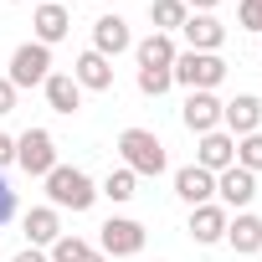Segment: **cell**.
I'll use <instances>...</instances> for the list:
<instances>
[{
  "instance_id": "cell-1",
  "label": "cell",
  "mask_w": 262,
  "mask_h": 262,
  "mask_svg": "<svg viewBox=\"0 0 262 262\" xmlns=\"http://www.w3.org/2000/svg\"><path fill=\"white\" fill-rule=\"evenodd\" d=\"M93 201H98V185H93L88 170L57 165L47 175V206H57V211H93Z\"/></svg>"
},
{
  "instance_id": "cell-2",
  "label": "cell",
  "mask_w": 262,
  "mask_h": 262,
  "mask_svg": "<svg viewBox=\"0 0 262 262\" xmlns=\"http://www.w3.org/2000/svg\"><path fill=\"white\" fill-rule=\"evenodd\" d=\"M170 77L185 93H216L226 82V62H221V52H180L175 67H170Z\"/></svg>"
},
{
  "instance_id": "cell-3",
  "label": "cell",
  "mask_w": 262,
  "mask_h": 262,
  "mask_svg": "<svg viewBox=\"0 0 262 262\" xmlns=\"http://www.w3.org/2000/svg\"><path fill=\"white\" fill-rule=\"evenodd\" d=\"M118 155H123V170H134V175H165V165H170L155 128H123Z\"/></svg>"
},
{
  "instance_id": "cell-4",
  "label": "cell",
  "mask_w": 262,
  "mask_h": 262,
  "mask_svg": "<svg viewBox=\"0 0 262 262\" xmlns=\"http://www.w3.org/2000/svg\"><path fill=\"white\" fill-rule=\"evenodd\" d=\"M6 77H11L16 93H21V88H41V82L52 77V47H41V41H21V47L11 52Z\"/></svg>"
},
{
  "instance_id": "cell-5",
  "label": "cell",
  "mask_w": 262,
  "mask_h": 262,
  "mask_svg": "<svg viewBox=\"0 0 262 262\" xmlns=\"http://www.w3.org/2000/svg\"><path fill=\"white\" fill-rule=\"evenodd\" d=\"M103 236H98V252L113 262V257H139L144 252V221H134V216H108L103 226H98Z\"/></svg>"
},
{
  "instance_id": "cell-6",
  "label": "cell",
  "mask_w": 262,
  "mask_h": 262,
  "mask_svg": "<svg viewBox=\"0 0 262 262\" xmlns=\"http://www.w3.org/2000/svg\"><path fill=\"white\" fill-rule=\"evenodd\" d=\"M16 165L36 180H47L57 170V139L47 134V128H26V134H16Z\"/></svg>"
},
{
  "instance_id": "cell-7",
  "label": "cell",
  "mask_w": 262,
  "mask_h": 262,
  "mask_svg": "<svg viewBox=\"0 0 262 262\" xmlns=\"http://www.w3.org/2000/svg\"><path fill=\"white\" fill-rule=\"evenodd\" d=\"M221 128H226L231 139L257 134V128H262V98L257 93H236L231 103H221Z\"/></svg>"
},
{
  "instance_id": "cell-8",
  "label": "cell",
  "mask_w": 262,
  "mask_h": 262,
  "mask_svg": "<svg viewBox=\"0 0 262 262\" xmlns=\"http://www.w3.org/2000/svg\"><path fill=\"white\" fill-rule=\"evenodd\" d=\"M252 201H257V175H252V170L231 165V170L216 175V206H226V211H247Z\"/></svg>"
},
{
  "instance_id": "cell-9",
  "label": "cell",
  "mask_w": 262,
  "mask_h": 262,
  "mask_svg": "<svg viewBox=\"0 0 262 262\" xmlns=\"http://www.w3.org/2000/svg\"><path fill=\"white\" fill-rule=\"evenodd\" d=\"M128 47H134V31H128V21H123L118 11L93 21V52H98V57H108V62H113V57H118V52H128Z\"/></svg>"
},
{
  "instance_id": "cell-10",
  "label": "cell",
  "mask_w": 262,
  "mask_h": 262,
  "mask_svg": "<svg viewBox=\"0 0 262 262\" xmlns=\"http://www.w3.org/2000/svg\"><path fill=\"white\" fill-rule=\"evenodd\" d=\"M195 165L211 170V175L231 170V165H236V139L226 134V128H211V134H201V144H195Z\"/></svg>"
},
{
  "instance_id": "cell-11",
  "label": "cell",
  "mask_w": 262,
  "mask_h": 262,
  "mask_svg": "<svg viewBox=\"0 0 262 262\" xmlns=\"http://www.w3.org/2000/svg\"><path fill=\"white\" fill-rule=\"evenodd\" d=\"M226 221H231V211L226 206H216V201H206V206H195L190 211V242H201V247H216V242H226Z\"/></svg>"
},
{
  "instance_id": "cell-12",
  "label": "cell",
  "mask_w": 262,
  "mask_h": 262,
  "mask_svg": "<svg viewBox=\"0 0 262 262\" xmlns=\"http://www.w3.org/2000/svg\"><path fill=\"white\" fill-rule=\"evenodd\" d=\"M180 36H185V52H221V41H226V26H221L216 16H201V11H190V16H185V26H180Z\"/></svg>"
},
{
  "instance_id": "cell-13",
  "label": "cell",
  "mask_w": 262,
  "mask_h": 262,
  "mask_svg": "<svg viewBox=\"0 0 262 262\" xmlns=\"http://www.w3.org/2000/svg\"><path fill=\"white\" fill-rule=\"evenodd\" d=\"M31 31H36V41H41V47H57V41L72 31L67 6H62V0H41V6H36V16H31Z\"/></svg>"
},
{
  "instance_id": "cell-14",
  "label": "cell",
  "mask_w": 262,
  "mask_h": 262,
  "mask_svg": "<svg viewBox=\"0 0 262 262\" xmlns=\"http://www.w3.org/2000/svg\"><path fill=\"white\" fill-rule=\"evenodd\" d=\"M180 118H185L190 134L201 139V134H211V128H221V98L216 93H190L185 108H180Z\"/></svg>"
},
{
  "instance_id": "cell-15",
  "label": "cell",
  "mask_w": 262,
  "mask_h": 262,
  "mask_svg": "<svg viewBox=\"0 0 262 262\" xmlns=\"http://www.w3.org/2000/svg\"><path fill=\"white\" fill-rule=\"evenodd\" d=\"M175 195L195 211V206L216 201V175H211V170H201V165H185V170H175Z\"/></svg>"
},
{
  "instance_id": "cell-16",
  "label": "cell",
  "mask_w": 262,
  "mask_h": 262,
  "mask_svg": "<svg viewBox=\"0 0 262 262\" xmlns=\"http://www.w3.org/2000/svg\"><path fill=\"white\" fill-rule=\"evenodd\" d=\"M72 82H77L82 93H108V88H113V62L98 57V52H82V57L72 62Z\"/></svg>"
},
{
  "instance_id": "cell-17",
  "label": "cell",
  "mask_w": 262,
  "mask_h": 262,
  "mask_svg": "<svg viewBox=\"0 0 262 262\" xmlns=\"http://www.w3.org/2000/svg\"><path fill=\"white\" fill-rule=\"evenodd\" d=\"M41 93H47V108L62 113V118H72V113L82 108V88L72 82V72H52V77L41 82Z\"/></svg>"
},
{
  "instance_id": "cell-18",
  "label": "cell",
  "mask_w": 262,
  "mask_h": 262,
  "mask_svg": "<svg viewBox=\"0 0 262 262\" xmlns=\"http://www.w3.org/2000/svg\"><path fill=\"white\" fill-rule=\"evenodd\" d=\"M21 226H26V247H52L62 236V211L57 206H31Z\"/></svg>"
},
{
  "instance_id": "cell-19",
  "label": "cell",
  "mask_w": 262,
  "mask_h": 262,
  "mask_svg": "<svg viewBox=\"0 0 262 262\" xmlns=\"http://www.w3.org/2000/svg\"><path fill=\"white\" fill-rule=\"evenodd\" d=\"M226 242H231V252H236V257H252V252H262V216H252V211H236V216L226 221Z\"/></svg>"
},
{
  "instance_id": "cell-20",
  "label": "cell",
  "mask_w": 262,
  "mask_h": 262,
  "mask_svg": "<svg viewBox=\"0 0 262 262\" xmlns=\"http://www.w3.org/2000/svg\"><path fill=\"white\" fill-rule=\"evenodd\" d=\"M134 57H139V67H175L180 47H175V36H165V31H149L144 41H134Z\"/></svg>"
},
{
  "instance_id": "cell-21",
  "label": "cell",
  "mask_w": 262,
  "mask_h": 262,
  "mask_svg": "<svg viewBox=\"0 0 262 262\" xmlns=\"http://www.w3.org/2000/svg\"><path fill=\"white\" fill-rule=\"evenodd\" d=\"M98 195H108L113 206H123V201H134V195H139V175L118 165V170H108V175H103V185H98Z\"/></svg>"
},
{
  "instance_id": "cell-22",
  "label": "cell",
  "mask_w": 262,
  "mask_h": 262,
  "mask_svg": "<svg viewBox=\"0 0 262 262\" xmlns=\"http://www.w3.org/2000/svg\"><path fill=\"white\" fill-rule=\"evenodd\" d=\"M185 0H149V21H155V31H165V36H175L180 26H185Z\"/></svg>"
},
{
  "instance_id": "cell-23",
  "label": "cell",
  "mask_w": 262,
  "mask_h": 262,
  "mask_svg": "<svg viewBox=\"0 0 262 262\" xmlns=\"http://www.w3.org/2000/svg\"><path fill=\"white\" fill-rule=\"evenodd\" d=\"M88 252H93V247H88V242H82L77 231H62V236H57V242L47 247V262H82Z\"/></svg>"
},
{
  "instance_id": "cell-24",
  "label": "cell",
  "mask_w": 262,
  "mask_h": 262,
  "mask_svg": "<svg viewBox=\"0 0 262 262\" xmlns=\"http://www.w3.org/2000/svg\"><path fill=\"white\" fill-rule=\"evenodd\" d=\"M170 88H175L170 67H139V93H144V98H165Z\"/></svg>"
},
{
  "instance_id": "cell-25",
  "label": "cell",
  "mask_w": 262,
  "mask_h": 262,
  "mask_svg": "<svg viewBox=\"0 0 262 262\" xmlns=\"http://www.w3.org/2000/svg\"><path fill=\"white\" fill-rule=\"evenodd\" d=\"M236 165L242 170H262V128H257V134H247V139H236Z\"/></svg>"
},
{
  "instance_id": "cell-26",
  "label": "cell",
  "mask_w": 262,
  "mask_h": 262,
  "mask_svg": "<svg viewBox=\"0 0 262 262\" xmlns=\"http://www.w3.org/2000/svg\"><path fill=\"white\" fill-rule=\"evenodd\" d=\"M236 21H242V31H257V36H262V0H242V6H236Z\"/></svg>"
},
{
  "instance_id": "cell-27",
  "label": "cell",
  "mask_w": 262,
  "mask_h": 262,
  "mask_svg": "<svg viewBox=\"0 0 262 262\" xmlns=\"http://www.w3.org/2000/svg\"><path fill=\"white\" fill-rule=\"evenodd\" d=\"M11 216H16V190H11V180H6V175H0V226H6Z\"/></svg>"
},
{
  "instance_id": "cell-28",
  "label": "cell",
  "mask_w": 262,
  "mask_h": 262,
  "mask_svg": "<svg viewBox=\"0 0 262 262\" xmlns=\"http://www.w3.org/2000/svg\"><path fill=\"white\" fill-rule=\"evenodd\" d=\"M6 113H16V88H11V77H0V118Z\"/></svg>"
},
{
  "instance_id": "cell-29",
  "label": "cell",
  "mask_w": 262,
  "mask_h": 262,
  "mask_svg": "<svg viewBox=\"0 0 262 262\" xmlns=\"http://www.w3.org/2000/svg\"><path fill=\"white\" fill-rule=\"evenodd\" d=\"M16 165V134H0V170Z\"/></svg>"
},
{
  "instance_id": "cell-30",
  "label": "cell",
  "mask_w": 262,
  "mask_h": 262,
  "mask_svg": "<svg viewBox=\"0 0 262 262\" xmlns=\"http://www.w3.org/2000/svg\"><path fill=\"white\" fill-rule=\"evenodd\" d=\"M11 262H47V252H41V247H26V252H16Z\"/></svg>"
},
{
  "instance_id": "cell-31",
  "label": "cell",
  "mask_w": 262,
  "mask_h": 262,
  "mask_svg": "<svg viewBox=\"0 0 262 262\" xmlns=\"http://www.w3.org/2000/svg\"><path fill=\"white\" fill-rule=\"evenodd\" d=\"M216 6H221V0H185V11H201V16H211Z\"/></svg>"
},
{
  "instance_id": "cell-32",
  "label": "cell",
  "mask_w": 262,
  "mask_h": 262,
  "mask_svg": "<svg viewBox=\"0 0 262 262\" xmlns=\"http://www.w3.org/2000/svg\"><path fill=\"white\" fill-rule=\"evenodd\" d=\"M82 262H108V257H103V252H88V257H82Z\"/></svg>"
},
{
  "instance_id": "cell-33",
  "label": "cell",
  "mask_w": 262,
  "mask_h": 262,
  "mask_svg": "<svg viewBox=\"0 0 262 262\" xmlns=\"http://www.w3.org/2000/svg\"><path fill=\"white\" fill-rule=\"evenodd\" d=\"M11 6H16V0H11Z\"/></svg>"
}]
</instances>
